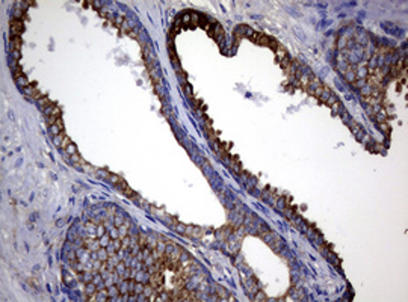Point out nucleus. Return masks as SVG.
<instances>
[{"label": "nucleus", "instance_id": "obj_7", "mask_svg": "<svg viewBox=\"0 0 408 302\" xmlns=\"http://www.w3.org/2000/svg\"><path fill=\"white\" fill-rule=\"evenodd\" d=\"M56 125H57V127H59V128H61V130L64 131V123H62V118H57V121H56Z\"/></svg>", "mask_w": 408, "mask_h": 302}, {"label": "nucleus", "instance_id": "obj_4", "mask_svg": "<svg viewBox=\"0 0 408 302\" xmlns=\"http://www.w3.org/2000/svg\"><path fill=\"white\" fill-rule=\"evenodd\" d=\"M15 80H17V83L23 89L26 88V86H29V85H30V83H29V80L26 79V76H24V74H23V76H20V77H18V79H15Z\"/></svg>", "mask_w": 408, "mask_h": 302}, {"label": "nucleus", "instance_id": "obj_2", "mask_svg": "<svg viewBox=\"0 0 408 302\" xmlns=\"http://www.w3.org/2000/svg\"><path fill=\"white\" fill-rule=\"evenodd\" d=\"M21 44H23V41H21V36H12V38H11V49H12V50H17V52H20V49H21Z\"/></svg>", "mask_w": 408, "mask_h": 302}, {"label": "nucleus", "instance_id": "obj_5", "mask_svg": "<svg viewBox=\"0 0 408 302\" xmlns=\"http://www.w3.org/2000/svg\"><path fill=\"white\" fill-rule=\"evenodd\" d=\"M65 151H67V153H68L70 156H74V154H77V147H76L74 143L71 142L70 145H68V147L65 148Z\"/></svg>", "mask_w": 408, "mask_h": 302}, {"label": "nucleus", "instance_id": "obj_1", "mask_svg": "<svg viewBox=\"0 0 408 302\" xmlns=\"http://www.w3.org/2000/svg\"><path fill=\"white\" fill-rule=\"evenodd\" d=\"M9 26H11V33H12V36H20L23 33V30H24V24H23V21L20 18H12L9 21Z\"/></svg>", "mask_w": 408, "mask_h": 302}, {"label": "nucleus", "instance_id": "obj_3", "mask_svg": "<svg viewBox=\"0 0 408 302\" xmlns=\"http://www.w3.org/2000/svg\"><path fill=\"white\" fill-rule=\"evenodd\" d=\"M36 103L39 104V107H41L42 110H46L47 107H50L52 104H53V103H52V101H50V100L47 98V95H46V97H42V98H39V100H38Z\"/></svg>", "mask_w": 408, "mask_h": 302}, {"label": "nucleus", "instance_id": "obj_6", "mask_svg": "<svg viewBox=\"0 0 408 302\" xmlns=\"http://www.w3.org/2000/svg\"><path fill=\"white\" fill-rule=\"evenodd\" d=\"M50 131H52V135H53V136H57V135H61V133H62V130H61V128H59L56 124L50 125Z\"/></svg>", "mask_w": 408, "mask_h": 302}]
</instances>
